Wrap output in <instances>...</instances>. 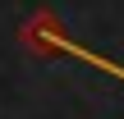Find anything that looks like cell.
Wrapping results in <instances>:
<instances>
[{
    "mask_svg": "<svg viewBox=\"0 0 124 119\" xmlns=\"http://www.w3.org/2000/svg\"><path fill=\"white\" fill-rule=\"evenodd\" d=\"M23 46H32V50H41V55H74V60H83V64H97V69H106V73H120L124 78V69L120 64H110V60H101L97 50H87V46H78L51 14H37L28 28H23Z\"/></svg>",
    "mask_w": 124,
    "mask_h": 119,
    "instance_id": "cell-1",
    "label": "cell"
}]
</instances>
